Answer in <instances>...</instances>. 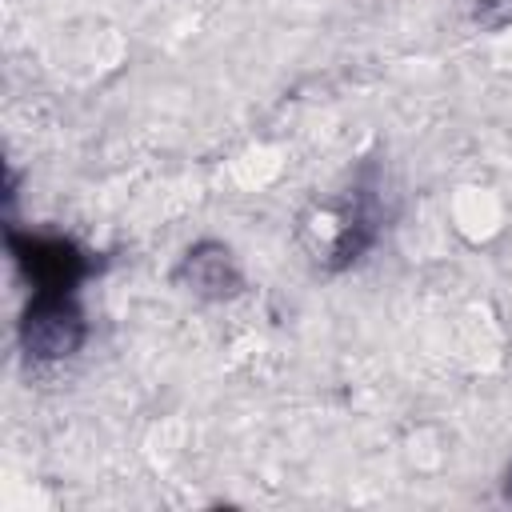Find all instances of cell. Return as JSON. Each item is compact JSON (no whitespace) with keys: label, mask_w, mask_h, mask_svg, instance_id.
I'll list each match as a JSON object with an SVG mask.
<instances>
[{"label":"cell","mask_w":512,"mask_h":512,"mask_svg":"<svg viewBox=\"0 0 512 512\" xmlns=\"http://www.w3.org/2000/svg\"><path fill=\"white\" fill-rule=\"evenodd\" d=\"M180 284L204 300H228L240 292V268L232 260V252L220 240H200L184 252L180 268H176Z\"/></svg>","instance_id":"3"},{"label":"cell","mask_w":512,"mask_h":512,"mask_svg":"<svg viewBox=\"0 0 512 512\" xmlns=\"http://www.w3.org/2000/svg\"><path fill=\"white\" fill-rule=\"evenodd\" d=\"M84 312L68 292H32L20 316V344L32 360H64L84 344Z\"/></svg>","instance_id":"1"},{"label":"cell","mask_w":512,"mask_h":512,"mask_svg":"<svg viewBox=\"0 0 512 512\" xmlns=\"http://www.w3.org/2000/svg\"><path fill=\"white\" fill-rule=\"evenodd\" d=\"M8 248H12V260L20 264L24 280L36 288V292H68L84 280L88 272V260L84 252L64 240V236H24V232H8Z\"/></svg>","instance_id":"2"}]
</instances>
